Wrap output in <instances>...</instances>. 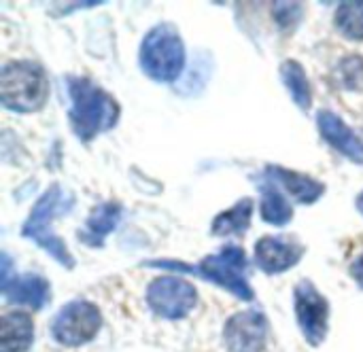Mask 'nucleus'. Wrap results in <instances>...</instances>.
I'll list each match as a JSON object with an SVG mask.
<instances>
[{
	"label": "nucleus",
	"mask_w": 363,
	"mask_h": 352,
	"mask_svg": "<svg viewBox=\"0 0 363 352\" xmlns=\"http://www.w3.org/2000/svg\"><path fill=\"white\" fill-rule=\"evenodd\" d=\"M270 338V323L262 310H242L223 325V342L230 352H264Z\"/></svg>",
	"instance_id": "9"
},
{
	"label": "nucleus",
	"mask_w": 363,
	"mask_h": 352,
	"mask_svg": "<svg viewBox=\"0 0 363 352\" xmlns=\"http://www.w3.org/2000/svg\"><path fill=\"white\" fill-rule=\"evenodd\" d=\"M145 300L155 317L164 321H181L198 306V291L183 276L164 274L149 283Z\"/></svg>",
	"instance_id": "7"
},
{
	"label": "nucleus",
	"mask_w": 363,
	"mask_h": 352,
	"mask_svg": "<svg viewBox=\"0 0 363 352\" xmlns=\"http://www.w3.org/2000/svg\"><path fill=\"white\" fill-rule=\"evenodd\" d=\"M336 79L347 91H363V55L351 53L336 66Z\"/></svg>",
	"instance_id": "20"
},
{
	"label": "nucleus",
	"mask_w": 363,
	"mask_h": 352,
	"mask_svg": "<svg viewBox=\"0 0 363 352\" xmlns=\"http://www.w3.org/2000/svg\"><path fill=\"white\" fill-rule=\"evenodd\" d=\"M257 189H259V215H262V221L272 225V227L289 225L294 221V204L289 202L287 193L277 183L266 178L264 174L257 181Z\"/></svg>",
	"instance_id": "15"
},
{
	"label": "nucleus",
	"mask_w": 363,
	"mask_h": 352,
	"mask_svg": "<svg viewBox=\"0 0 363 352\" xmlns=\"http://www.w3.org/2000/svg\"><path fill=\"white\" fill-rule=\"evenodd\" d=\"M49 98L45 68L32 59H13L0 68V102L17 115L38 113Z\"/></svg>",
	"instance_id": "3"
},
{
	"label": "nucleus",
	"mask_w": 363,
	"mask_h": 352,
	"mask_svg": "<svg viewBox=\"0 0 363 352\" xmlns=\"http://www.w3.org/2000/svg\"><path fill=\"white\" fill-rule=\"evenodd\" d=\"M191 274L228 291L240 302L255 300V291L247 278V255L238 244H225L221 251L206 255L196 266H191Z\"/></svg>",
	"instance_id": "5"
},
{
	"label": "nucleus",
	"mask_w": 363,
	"mask_h": 352,
	"mask_svg": "<svg viewBox=\"0 0 363 352\" xmlns=\"http://www.w3.org/2000/svg\"><path fill=\"white\" fill-rule=\"evenodd\" d=\"M121 217H123V206L119 202H102V204H98L89 212V217H87V221H85V225H83V229L79 234V240L85 242L91 249H100L104 244V240L115 232Z\"/></svg>",
	"instance_id": "14"
},
{
	"label": "nucleus",
	"mask_w": 363,
	"mask_h": 352,
	"mask_svg": "<svg viewBox=\"0 0 363 352\" xmlns=\"http://www.w3.org/2000/svg\"><path fill=\"white\" fill-rule=\"evenodd\" d=\"M34 342V321L28 312H6L0 321V352H26Z\"/></svg>",
	"instance_id": "16"
},
{
	"label": "nucleus",
	"mask_w": 363,
	"mask_h": 352,
	"mask_svg": "<svg viewBox=\"0 0 363 352\" xmlns=\"http://www.w3.org/2000/svg\"><path fill=\"white\" fill-rule=\"evenodd\" d=\"M349 274H351V278L355 280V285L363 291V253L353 259V263H351V268H349Z\"/></svg>",
	"instance_id": "22"
},
{
	"label": "nucleus",
	"mask_w": 363,
	"mask_h": 352,
	"mask_svg": "<svg viewBox=\"0 0 363 352\" xmlns=\"http://www.w3.org/2000/svg\"><path fill=\"white\" fill-rule=\"evenodd\" d=\"M102 323L104 319L96 304L87 300H72L57 310L49 325V331L57 344L77 348L91 342L100 334Z\"/></svg>",
	"instance_id": "6"
},
{
	"label": "nucleus",
	"mask_w": 363,
	"mask_h": 352,
	"mask_svg": "<svg viewBox=\"0 0 363 352\" xmlns=\"http://www.w3.org/2000/svg\"><path fill=\"white\" fill-rule=\"evenodd\" d=\"M336 30L349 40H363V0H349L338 4L334 15Z\"/></svg>",
	"instance_id": "19"
},
{
	"label": "nucleus",
	"mask_w": 363,
	"mask_h": 352,
	"mask_svg": "<svg viewBox=\"0 0 363 352\" xmlns=\"http://www.w3.org/2000/svg\"><path fill=\"white\" fill-rule=\"evenodd\" d=\"M294 310L304 340L315 348L321 346L330 331V302L313 280L304 278L294 287Z\"/></svg>",
	"instance_id": "8"
},
{
	"label": "nucleus",
	"mask_w": 363,
	"mask_h": 352,
	"mask_svg": "<svg viewBox=\"0 0 363 352\" xmlns=\"http://www.w3.org/2000/svg\"><path fill=\"white\" fill-rule=\"evenodd\" d=\"M255 210V202L251 198H242L238 200L234 206H230L228 210L219 212L213 223H211V232L213 236H234V234H247V229L251 227V217Z\"/></svg>",
	"instance_id": "18"
},
{
	"label": "nucleus",
	"mask_w": 363,
	"mask_h": 352,
	"mask_svg": "<svg viewBox=\"0 0 363 352\" xmlns=\"http://www.w3.org/2000/svg\"><path fill=\"white\" fill-rule=\"evenodd\" d=\"M355 208L359 210V215H363V191L357 195V200H355Z\"/></svg>",
	"instance_id": "23"
},
{
	"label": "nucleus",
	"mask_w": 363,
	"mask_h": 352,
	"mask_svg": "<svg viewBox=\"0 0 363 352\" xmlns=\"http://www.w3.org/2000/svg\"><path fill=\"white\" fill-rule=\"evenodd\" d=\"M304 255L306 246L289 236H264L253 246V263L268 276L294 270Z\"/></svg>",
	"instance_id": "10"
},
{
	"label": "nucleus",
	"mask_w": 363,
	"mask_h": 352,
	"mask_svg": "<svg viewBox=\"0 0 363 352\" xmlns=\"http://www.w3.org/2000/svg\"><path fill=\"white\" fill-rule=\"evenodd\" d=\"M279 76L289 98L294 100V104L302 113H308L313 108V87H311L304 66L298 59H285L279 68Z\"/></svg>",
	"instance_id": "17"
},
{
	"label": "nucleus",
	"mask_w": 363,
	"mask_h": 352,
	"mask_svg": "<svg viewBox=\"0 0 363 352\" xmlns=\"http://www.w3.org/2000/svg\"><path fill=\"white\" fill-rule=\"evenodd\" d=\"M66 89L70 98L68 123L81 142H91L104 132H111L121 117L119 102L87 76H68Z\"/></svg>",
	"instance_id": "1"
},
{
	"label": "nucleus",
	"mask_w": 363,
	"mask_h": 352,
	"mask_svg": "<svg viewBox=\"0 0 363 352\" xmlns=\"http://www.w3.org/2000/svg\"><path fill=\"white\" fill-rule=\"evenodd\" d=\"M138 66L155 83H177L187 70V49L174 23L153 25L140 40Z\"/></svg>",
	"instance_id": "2"
},
{
	"label": "nucleus",
	"mask_w": 363,
	"mask_h": 352,
	"mask_svg": "<svg viewBox=\"0 0 363 352\" xmlns=\"http://www.w3.org/2000/svg\"><path fill=\"white\" fill-rule=\"evenodd\" d=\"M264 176L277 183L289 198H294L298 204L304 206L317 204L325 195V183L298 170H287L283 166H268L264 170Z\"/></svg>",
	"instance_id": "12"
},
{
	"label": "nucleus",
	"mask_w": 363,
	"mask_h": 352,
	"mask_svg": "<svg viewBox=\"0 0 363 352\" xmlns=\"http://www.w3.org/2000/svg\"><path fill=\"white\" fill-rule=\"evenodd\" d=\"M317 130L321 138L349 161L363 166V140L349 127V123L330 108L317 113Z\"/></svg>",
	"instance_id": "11"
},
{
	"label": "nucleus",
	"mask_w": 363,
	"mask_h": 352,
	"mask_svg": "<svg viewBox=\"0 0 363 352\" xmlns=\"http://www.w3.org/2000/svg\"><path fill=\"white\" fill-rule=\"evenodd\" d=\"M2 289V297L9 304H19V306H28L32 310H40L47 306V302L51 300V287L47 283V278L38 276V274H21V276H13L6 285H0Z\"/></svg>",
	"instance_id": "13"
},
{
	"label": "nucleus",
	"mask_w": 363,
	"mask_h": 352,
	"mask_svg": "<svg viewBox=\"0 0 363 352\" xmlns=\"http://www.w3.org/2000/svg\"><path fill=\"white\" fill-rule=\"evenodd\" d=\"M272 15H274L277 25L283 32H291L304 19V6L300 2H274L272 4Z\"/></svg>",
	"instance_id": "21"
},
{
	"label": "nucleus",
	"mask_w": 363,
	"mask_h": 352,
	"mask_svg": "<svg viewBox=\"0 0 363 352\" xmlns=\"http://www.w3.org/2000/svg\"><path fill=\"white\" fill-rule=\"evenodd\" d=\"M64 200H66V195H64L62 187L57 183L49 185L40 193V198L34 202V206L30 208V215L21 225V236L32 240L38 249H43L62 268L72 270L77 266V259L68 251L66 242L60 236H55V232H53V219L64 208Z\"/></svg>",
	"instance_id": "4"
}]
</instances>
